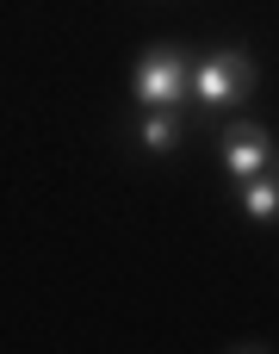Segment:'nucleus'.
<instances>
[{"label": "nucleus", "instance_id": "1", "mask_svg": "<svg viewBox=\"0 0 279 354\" xmlns=\"http://www.w3.org/2000/svg\"><path fill=\"white\" fill-rule=\"evenodd\" d=\"M186 93H193L199 106H211V112L242 106V100L255 93V62H249V50H218V56L193 62V68H186Z\"/></svg>", "mask_w": 279, "mask_h": 354}, {"label": "nucleus", "instance_id": "2", "mask_svg": "<svg viewBox=\"0 0 279 354\" xmlns=\"http://www.w3.org/2000/svg\"><path fill=\"white\" fill-rule=\"evenodd\" d=\"M186 50H174V44H155V50H143L137 56V68H131V93L143 100V106H180L186 100Z\"/></svg>", "mask_w": 279, "mask_h": 354}, {"label": "nucleus", "instance_id": "3", "mask_svg": "<svg viewBox=\"0 0 279 354\" xmlns=\"http://www.w3.org/2000/svg\"><path fill=\"white\" fill-rule=\"evenodd\" d=\"M224 168H230L236 180L267 174V168H273V137H267L261 124H230V131H224Z\"/></svg>", "mask_w": 279, "mask_h": 354}, {"label": "nucleus", "instance_id": "4", "mask_svg": "<svg viewBox=\"0 0 279 354\" xmlns=\"http://www.w3.org/2000/svg\"><path fill=\"white\" fill-rule=\"evenodd\" d=\"M242 212H249L255 224H273V218H279V187H273V168H267V174H249V180H242Z\"/></svg>", "mask_w": 279, "mask_h": 354}, {"label": "nucleus", "instance_id": "5", "mask_svg": "<svg viewBox=\"0 0 279 354\" xmlns=\"http://www.w3.org/2000/svg\"><path fill=\"white\" fill-rule=\"evenodd\" d=\"M149 118H143V149H174L180 143V118H174V106H143Z\"/></svg>", "mask_w": 279, "mask_h": 354}]
</instances>
